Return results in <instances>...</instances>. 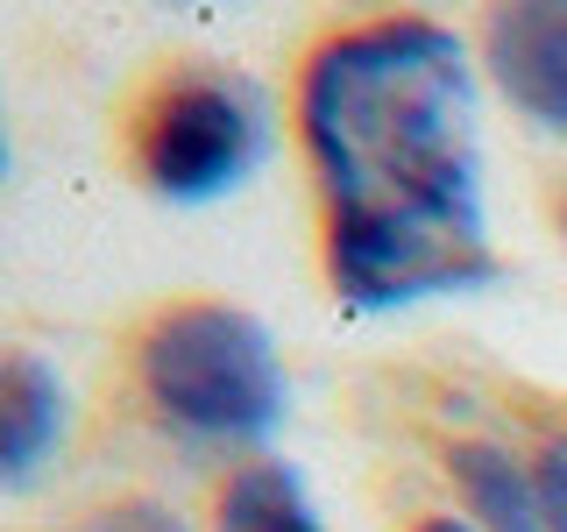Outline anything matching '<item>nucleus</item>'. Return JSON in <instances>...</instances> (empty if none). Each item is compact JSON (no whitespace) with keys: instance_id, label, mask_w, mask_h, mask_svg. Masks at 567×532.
Segmentation results:
<instances>
[{"instance_id":"1","label":"nucleus","mask_w":567,"mask_h":532,"mask_svg":"<svg viewBox=\"0 0 567 532\" xmlns=\"http://www.w3.org/2000/svg\"><path fill=\"white\" fill-rule=\"evenodd\" d=\"M306 150L327 185L348 306H419L496 277L475 79L440 22H369L306 71Z\"/></svg>"},{"instance_id":"2","label":"nucleus","mask_w":567,"mask_h":532,"mask_svg":"<svg viewBox=\"0 0 567 532\" xmlns=\"http://www.w3.org/2000/svg\"><path fill=\"white\" fill-rule=\"evenodd\" d=\"M142 390L164 426L213 448H256L284 426V362L262 319L185 306L142 341Z\"/></svg>"},{"instance_id":"3","label":"nucleus","mask_w":567,"mask_h":532,"mask_svg":"<svg viewBox=\"0 0 567 532\" xmlns=\"http://www.w3.org/2000/svg\"><path fill=\"white\" fill-rule=\"evenodd\" d=\"M270 150V106L235 71H199V79L171 85L164 106L150 114L142 135V171L150 185L177 206H206L235 192Z\"/></svg>"},{"instance_id":"4","label":"nucleus","mask_w":567,"mask_h":532,"mask_svg":"<svg viewBox=\"0 0 567 532\" xmlns=\"http://www.w3.org/2000/svg\"><path fill=\"white\" fill-rule=\"evenodd\" d=\"M483 43H489V71L511 93V106L532 114L539 129L567 135V8H554V0L496 8Z\"/></svg>"},{"instance_id":"5","label":"nucleus","mask_w":567,"mask_h":532,"mask_svg":"<svg viewBox=\"0 0 567 532\" xmlns=\"http://www.w3.org/2000/svg\"><path fill=\"white\" fill-rule=\"evenodd\" d=\"M71 398L43 355H0V490L29 483L64 448Z\"/></svg>"},{"instance_id":"6","label":"nucleus","mask_w":567,"mask_h":532,"mask_svg":"<svg viewBox=\"0 0 567 532\" xmlns=\"http://www.w3.org/2000/svg\"><path fill=\"white\" fill-rule=\"evenodd\" d=\"M447 461H454L461 497H468V519L483 525V532H546L539 525V475H532L511 448L461 440Z\"/></svg>"},{"instance_id":"7","label":"nucleus","mask_w":567,"mask_h":532,"mask_svg":"<svg viewBox=\"0 0 567 532\" xmlns=\"http://www.w3.org/2000/svg\"><path fill=\"white\" fill-rule=\"evenodd\" d=\"M213 532H327V525H319L306 483L284 461H248L235 483H227Z\"/></svg>"},{"instance_id":"8","label":"nucleus","mask_w":567,"mask_h":532,"mask_svg":"<svg viewBox=\"0 0 567 532\" xmlns=\"http://www.w3.org/2000/svg\"><path fill=\"white\" fill-rule=\"evenodd\" d=\"M79 532H192L185 519H177L171 504H150V497H128V504H106L93 511Z\"/></svg>"},{"instance_id":"9","label":"nucleus","mask_w":567,"mask_h":532,"mask_svg":"<svg viewBox=\"0 0 567 532\" xmlns=\"http://www.w3.org/2000/svg\"><path fill=\"white\" fill-rule=\"evenodd\" d=\"M539 525L546 532H567V433L560 440H546V454H539Z\"/></svg>"},{"instance_id":"10","label":"nucleus","mask_w":567,"mask_h":532,"mask_svg":"<svg viewBox=\"0 0 567 532\" xmlns=\"http://www.w3.org/2000/svg\"><path fill=\"white\" fill-rule=\"evenodd\" d=\"M419 532H468L461 519H433V525H419Z\"/></svg>"},{"instance_id":"11","label":"nucleus","mask_w":567,"mask_h":532,"mask_svg":"<svg viewBox=\"0 0 567 532\" xmlns=\"http://www.w3.org/2000/svg\"><path fill=\"white\" fill-rule=\"evenodd\" d=\"M0 171H8V135H0Z\"/></svg>"}]
</instances>
